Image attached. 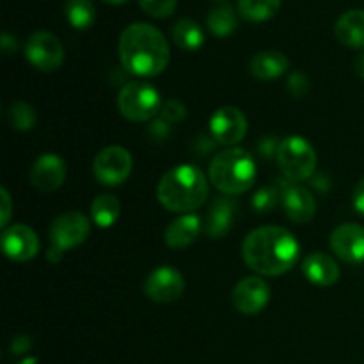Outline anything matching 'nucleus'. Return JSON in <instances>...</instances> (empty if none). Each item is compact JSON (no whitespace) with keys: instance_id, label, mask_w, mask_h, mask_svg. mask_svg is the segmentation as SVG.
Instances as JSON below:
<instances>
[{"instance_id":"nucleus-1","label":"nucleus","mask_w":364,"mask_h":364,"mask_svg":"<svg viewBox=\"0 0 364 364\" xmlns=\"http://www.w3.org/2000/svg\"><path fill=\"white\" fill-rule=\"evenodd\" d=\"M301 255L297 238L279 226H263L251 231L242 244V258L252 272L277 277L290 272Z\"/></svg>"},{"instance_id":"nucleus-2","label":"nucleus","mask_w":364,"mask_h":364,"mask_svg":"<svg viewBox=\"0 0 364 364\" xmlns=\"http://www.w3.org/2000/svg\"><path fill=\"white\" fill-rule=\"evenodd\" d=\"M119 59L135 77H156L171 60L169 43L159 28L137 21L121 32Z\"/></svg>"},{"instance_id":"nucleus-3","label":"nucleus","mask_w":364,"mask_h":364,"mask_svg":"<svg viewBox=\"0 0 364 364\" xmlns=\"http://www.w3.org/2000/svg\"><path fill=\"white\" fill-rule=\"evenodd\" d=\"M208 192L205 173L192 164H180L160 178L156 198L169 212L191 213L205 205Z\"/></svg>"},{"instance_id":"nucleus-4","label":"nucleus","mask_w":364,"mask_h":364,"mask_svg":"<svg viewBox=\"0 0 364 364\" xmlns=\"http://www.w3.org/2000/svg\"><path fill=\"white\" fill-rule=\"evenodd\" d=\"M208 180L224 196L244 194L256 181L255 159L242 148L224 149L210 162Z\"/></svg>"},{"instance_id":"nucleus-5","label":"nucleus","mask_w":364,"mask_h":364,"mask_svg":"<svg viewBox=\"0 0 364 364\" xmlns=\"http://www.w3.org/2000/svg\"><path fill=\"white\" fill-rule=\"evenodd\" d=\"M91 233L89 219L80 212H64L55 217L50 226V247L46 251V259L57 263L70 249L78 247L87 240Z\"/></svg>"},{"instance_id":"nucleus-6","label":"nucleus","mask_w":364,"mask_h":364,"mask_svg":"<svg viewBox=\"0 0 364 364\" xmlns=\"http://www.w3.org/2000/svg\"><path fill=\"white\" fill-rule=\"evenodd\" d=\"M117 109L124 119L144 123L153 119L162 109L160 92L148 82H128L117 95Z\"/></svg>"},{"instance_id":"nucleus-7","label":"nucleus","mask_w":364,"mask_h":364,"mask_svg":"<svg viewBox=\"0 0 364 364\" xmlns=\"http://www.w3.org/2000/svg\"><path fill=\"white\" fill-rule=\"evenodd\" d=\"M276 162L288 181L299 183L311 178L315 173L316 151L304 137L290 135L279 142Z\"/></svg>"},{"instance_id":"nucleus-8","label":"nucleus","mask_w":364,"mask_h":364,"mask_svg":"<svg viewBox=\"0 0 364 364\" xmlns=\"http://www.w3.org/2000/svg\"><path fill=\"white\" fill-rule=\"evenodd\" d=\"M134 167V160L128 149L121 146H107L92 162L95 178L105 187H117L128 180Z\"/></svg>"},{"instance_id":"nucleus-9","label":"nucleus","mask_w":364,"mask_h":364,"mask_svg":"<svg viewBox=\"0 0 364 364\" xmlns=\"http://www.w3.org/2000/svg\"><path fill=\"white\" fill-rule=\"evenodd\" d=\"M25 57L39 71L52 73L64 63V46L55 34L38 31L25 43Z\"/></svg>"},{"instance_id":"nucleus-10","label":"nucleus","mask_w":364,"mask_h":364,"mask_svg":"<svg viewBox=\"0 0 364 364\" xmlns=\"http://www.w3.org/2000/svg\"><path fill=\"white\" fill-rule=\"evenodd\" d=\"M210 134L217 144L233 148L247 135V117L237 107H220L210 117Z\"/></svg>"},{"instance_id":"nucleus-11","label":"nucleus","mask_w":364,"mask_h":364,"mask_svg":"<svg viewBox=\"0 0 364 364\" xmlns=\"http://www.w3.org/2000/svg\"><path fill=\"white\" fill-rule=\"evenodd\" d=\"M185 291V277L174 267H159L144 281V294L149 301L169 304L178 301Z\"/></svg>"},{"instance_id":"nucleus-12","label":"nucleus","mask_w":364,"mask_h":364,"mask_svg":"<svg viewBox=\"0 0 364 364\" xmlns=\"http://www.w3.org/2000/svg\"><path fill=\"white\" fill-rule=\"evenodd\" d=\"M270 301V287L258 276L244 277L237 283L231 294L235 309L242 315H258Z\"/></svg>"},{"instance_id":"nucleus-13","label":"nucleus","mask_w":364,"mask_h":364,"mask_svg":"<svg viewBox=\"0 0 364 364\" xmlns=\"http://www.w3.org/2000/svg\"><path fill=\"white\" fill-rule=\"evenodd\" d=\"M2 251L11 262L23 263L34 259L39 252V238L25 224H13L2 233Z\"/></svg>"},{"instance_id":"nucleus-14","label":"nucleus","mask_w":364,"mask_h":364,"mask_svg":"<svg viewBox=\"0 0 364 364\" xmlns=\"http://www.w3.org/2000/svg\"><path fill=\"white\" fill-rule=\"evenodd\" d=\"M28 180L39 192H55L66 180V162L55 153H43L31 167Z\"/></svg>"},{"instance_id":"nucleus-15","label":"nucleus","mask_w":364,"mask_h":364,"mask_svg":"<svg viewBox=\"0 0 364 364\" xmlns=\"http://www.w3.org/2000/svg\"><path fill=\"white\" fill-rule=\"evenodd\" d=\"M281 205L284 215L295 224H308L316 212V203L311 192L294 181H288L281 187Z\"/></svg>"},{"instance_id":"nucleus-16","label":"nucleus","mask_w":364,"mask_h":364,"mask_svg":"<svg viewBox=\"0 0 364 364\" xmlns=\"http://www.w3.org/2000/svg\"><path fill=\"white\" fill-rule=\"evenodd\" d=\"M331 249L347 263L364 262V228L354 223L338 226L331 235Z\"/></svg>"},{"instance_id":"nucleus-17","label":"nucleus","mask_w":364,"mask_h":364,"mask_svg":"<svg viewBox=\"0 0 364 364\" xmlns=\"http://www.w3.org/2000/svg\"><path fill=\"white\" fill-rule=\"evenodd\" d=\"M237 201L228 196H217L208 206L205 220H203V230L210 238H223L233 228L237 220Z\"/></svg>"},{"instance_id":"nucleus-18","label":"nucleus","mask_w":364,"mask_h":364,"mask_svg":"<svg viewBox=\"0 0 364 364\" xmlns=\"http://www.w3.org/2000/svg\"><path fill=\"white\" fill-rule=\"evenodd\" d=\"M302 272L309 283L316 287H333L338 283L341 272L333 256L326 252H313L302 262Z\"/></svg>"},{"instance_id":"nucleus-19","label":"nucleus","mask_w":364,"mask_h":364,"mask_svg":"<svg viewBox=\"0 0 364 364\" xmlns=\"http://www.w3.org/2000/svg\"><path fill=\"white\" fill-rule=\"evenodd\" d=\"M203 230V220L196 213H183L167 226L164 233L166 245L171 249H185L194 244L199 231Z\"/></svg>"},{"instance_id":"nucleus-20","label":"nucleus","mask_w":364,"mask_h":364,"mask_svg":"<svg viewBox=\"0 0 364 364\" xmlns=\"http://www.w3.org/2000/svg\"><path fill=\"white\" fill-rule=\"evenodd\" d=\"M288 66H290L288 57L283 52H277V50L258 52L256 55H252L251 63H249L251 75L262 82L276 80L281 75L287 73Z\"/></svg>"},{"instance_id":"nucleus-21","label":"nucleus","mask_w":364,"mask_h":364,"mask_svg":"<svg viewBox=\"0 0 364 364\" xmlns=\"http://www.w3.org/2000/svg\"><path fill=\"white\" fill-rule=\"evenodd\" d=\"M334 34L348 48H364V9H350L338 18Z\"/></svg>"},{"instance_id":"nucleus-22","label":"nucleus","mask_w":364,"mask_h":364,"mask_svg":"<svg viewBox=\"0 0 364 364\" xmlns=\"http://www.w3.org/2000/svg\"><path fill=\"white\" fill-rule=\"evenodd\" d=\"M171 38H173L174 45L180 46L181 50L196 52L205 43V32L192 18H181L171 28Z\"/></svg>"},{"instance_id":"nucleus-23","label":"nucleus","mask_w":364,"mask_h":364,"mask_svg":"<svg viewBox=\"0 0 364 364\" xmlns=\"http://www.w3.org/2000/svg\"><path fill=\"white\" fill-rule=\"evenodd\" d=\"M121 213V203L116 196L112 194H100L96 196L95 201L91 205V217L95 220L96 226L107 228L114 226L116 220L119 219Z\"/></svg>"},{"instance_id":"nucleus-24","label":"nucleus","mask_w":364,"mask_h":364,"mask_svg":"<svg viewBox=\"0 0 364 364\" xmlns=\"http://www.w3.org/2000/svg\"><path fill=\"white\" fill-rule=\"evenodd\" d=\"M206 25H208L210 32L217 38H228L233 34L238 27V16L235 13L233 7L230 4H220V6L213 7L206 18Z\"/></svg>"},{"instance_id":"nucleus-25","label":"nucleus","mask_w":364,"mask_h":364,"mask_svg":"<svg viewBox=\"0 0 364 364\" xmlns=\"http://www.w3.org/2000/svg\"><path fill=\"white\" fill-rule=\"evenodd\" d=\"M281 2L283 0H238V11L244 20L262 23L279 13Z\"/></svg>"},{"instance_id":"nucleus-26","label":"nucleus","mask_w":364,"mask_h":364,"mask_svg":"<svg viewBox=\"0 0 364 364\" xmlns=\"http://www.w3.org/2000/svg\"><path fill=\"white\" fill-rule=\"evenodd\" d=\"M64 13H66V20L70 21L71 27L78 28V31L92 27V23L96 21V7L92 0H66Z\"/></svg>"},{"instance_id":"nucleus-27","label":"nucleus","mask_w":364,"mask_h":364,"mask_svg":"<svg viewBox=\"0 0 364 364\" xmlns=\"http://www.w3.org/2000/svg\"><path fill=\"white\" fill-rule=\"evenodd\" d=\"M6 117L9 127L18 132L32 130L36 127V123H38V114H36L34 107L25 102L11 103L6 112Z\"/></svg>"},{"instance_id":"nucleus-28","label":"nucleus","mask_w":364,"mask_h":364,"mask_svg":"<svg viewBox=\"0 0 364 364\" xmlns=\"http://www.w3.org/2000/svg\"><path fill=\"white\" fill-rule=\"evenodd\" d=\"M277 201H281V191L277 187H263L252 196L251 206L256 213L263 215V213L272 212L277 206Z\"/></svg>"},{"instance_id":"nucleus-29","label":"nucleus","mask_w":364,"mask_h":364,"mask_svg":"<svg viewBox=\"0 0 364 364\" xmlns=\"http://www.w3.org/2000/svg\"><path fill=\"white\" fill-rule=\"evenodd\" d=\"M139 6L153 18H167L176 11L178 0H139Z\"/></svg>"},{"instance_id":"nucleus-30","label":"nucleus","mask_w":364,"mask_h":364,"mask_svg":"<svg viewBox=\"0 0 364 364\" xmlns=\"http://www.w3.org/2000/svg\"><path fill=\"white\" fill-rule=\"evenodd\" d=\"M187 117V107L180 102V100H167L162 103L160 109V119L166 121L167 124L180 123Z\"/></svg>"},{"instance_id":"nucleus-31","label":"nucleus","mask_w":364,"mask_h":364,"mask_svg":"<svg viewBox=\"0 0 364 364\" xmlns=\"http://www.w3.org/2000/svg\"><path fill=\"white\" fill-rule=\"evenodd\" d=\"M288 89L295 98H304L309 92V80L302 71H295L288 77Z\"/></svg>"},{"instance_id":"nucleus-32","label":"nucleus","mask_w":364,"mask_h":364,"mask_svg":"<svg viewBox=\"0 0 364 364\" xmlns=\"http://www.w3.org/2000/svg\"><path fill=\"white\" fill-rule=\"evenodd\" d=\"M0 196H2V212H0V223H2V228H7L11 219V213H13V201H11V196L7 192L6 187L0 188Z\"/></svg>"},{"instance_id":"nucleus-33","label":"nucleus","mask_w":364,"mask_h":364,"mask_svg":"<svg viewBox=\"0 0 364 364\" xmlns=\"http://www.w3.org/2000/svg\"><path fill=\"white\" fill-rule=\"evenodd\" d=\"M277 148H279V142H276V139L274 137H265L259 141L258 144V149H259V155L263 156V159H276L277 155Z\"/></svg>"},{"instance_id":"nucleus-34","label":"nucleus","mask_w":364,"mask_h":364,"mask_svg":"<svg viewBox=\"0 0 364 364\" xmlns=\"http://www.w3.org/2000/svg\"><path fill=\"white\" fill-rule=\"evenodd\" d=\"M31 345H32L31 338L16 336V338H13V343H11V350H13L14 354H25V352L31 348Z\"/></svg>"},{"instance_id":"nucleus-35","label":"nucleus","mask_w":364,"mask_h":364,"mask_svg":"<svg viewBox=\"0 0 364 364\" xmlns=\"http://www.w3.org/2000/svg\"><path fill=\"white\" fill-rule=\"evenodd\" d=\"M0 46H2V50H4V53H6V55L16 52V48H18L16 38H14L13 34H9V32H4L2 38H0Z\"/></svg>"},{"instance_id":"nucleus-36","label":"nucleus","mask_w":364,"mask_h":364,"mask_svg":"<svg viewBox=\"0 0 364 364\" xmlns=\"http://www.w3.org/2000/svg\"><path fill=\"white\" fill-rule=\"evenodd\" d=\"M354 208L364 215V178H361L354 191Z\"/></svg>"},{"instance_id":"nucleus-37","label":"nucleus","mask_w":364,"mask_h":364,"mask_svg":"<svg viewBox=\"0 0 364 364\" xmlns=\"http://www.w3.org/2000/svg\"><path fill=\"white\" fill-rule=\"evenodd\" d=\"M354 70H355V73H358V77L364 80V52L359 53L358 59L354 60Z\"/></svg>"},{"instance_id":"nucleus-38","label":"nucleus","mask_w":364,"mask_h":364,"mask_svg":"<svg viewBox=\"0 0 364 364\" xmlns=\"http://www.w3.org/2000/svg\"><path fill=\"white\" fill-rule=\"evenodd\" d=\"M102 2H105V4H110V6H121V4L128 2V0H102Z\"/></svg>"},{"instance_id":"nucleus-39","label":"nucleus","mask_w":364,"mask_h":364,"mask_svg":"<svg viewBox=\"0 0 364 364\" xmlns=\"http://www.w3.org/2000/svg\"><path fill=\"white\" fill-rule=\"evenodd\" d=\"M217 2H224V0H217Z\"/></svg>"}]
</instances>
